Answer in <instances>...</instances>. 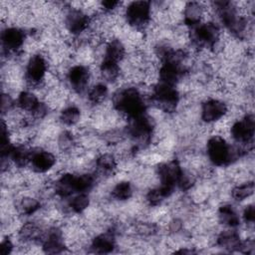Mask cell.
Listing matches in <instances>:
<instances>
[{
    "mask_svg": "<svg viewBox=\"0 0 255 255\" xmlns=\"http://www.w3.org/2000/svg\"><path fill=\"white\" fill-rule=\"evenodd\" d=\"M126 24L136 31L145 33L152 19V5L148 1H133L124 8Z\"/></svg>",
    "mask_w": 255,
    "mask_h": 255,
    "instance_id": "obj_1",
    "label": "cell"
},
{
    "mask_svg": "<svg viewBox=\"0 0 255 255\" xmlns=\"http://www.w3.org/2000/svg\"><path fill=\"white\" fill-rule=\"evenodd\" d=\"M199 112L201 123L211 126L228 114L229 105L220 98L208 97L201 103Z\"/></svg>",
    "mask_w": 255,
    "mask_h": 255,
    "instance_id": "obj_2",
    "label": "cell"
},
{
    "mask_svg": "<svg viewBox=\"0 0 255 255\" xmlns=\"http://www.w3.org/2000/svg\"><path fill=\"white\" fill-rule=\"evenodd\" d=\"M57 159L54 151L41 146L32 147L29 163L30 170L38 174H47L56 167Z\"/></svg>",
    "mask_w": 255,
    "mask_h": 255,
    "instance_id": "obj_3",
    "label": "cell"
},
{
    "mask_svg": "<svg viewBox=\"0 0 255 255\" xmlns=\"http://www.w3.org/2000/svg\"><path fill=\"white\" fill-rule=\"evenodd\" d=\"M116 230L110 226L106 231L96 234L91 239L90 248L95 253H110L117 247Z\"/></svg>",
    "mask_w": 255,
    "mask_h": 255,
    "instance_id": "obj_4",
    "label": "cell"
},
{
    "mask_svg": "<svg viewBox=\"0 0 255 255\" xmlns=\"http://www.w3.org/2000/svg\"><path fill=\"white\" fill-rule=\"evenodd\" d=\"M216 221L226 228H237L240 225L241 218L236 208L230 203L220 205L216 211Z\"/></svg>",
    "mask_w": 255,
    "mask_h": 255,
    "instance_id": "obj_5",
    "label": "cell"
},
{
    "mask_svg": "<svg viewBox=\"0 0 255 255\" xmlns=\"http://www.w3.org/2000/svg\"><path fill=\"white\" fill-rule=\"evenodd\" d=\"M15 101L17 109L26 114H31L38 107L42 100L39 98L36 92L27 89L20 91Z\"/></svg>",
    "mask_w": 255,
    "mask_h": 255,
    "instance_id": "obj_6",
    "label": "cell"
},
{
    "mask_svg": "<svg viewBox=\"0 0 255 255\" xmlns=\"http://www.w3.org/2000/svg\"><path fill=\"white\" fill-rule=\"evenodd\" d=\"M82 120V111L76 104H70L61 109L58 115L60 125L67 128H74L80 125Z\"/></svg>",
    "mask_w": 255,
    "mask_h": 255,
    "instance_id": "obj_7",
    "label": "cell"
},
{
    "mask_svg": "<svg viewBox=\"0 0 255 255\" xmlns=\"http://www.w3.org/2000/svg\"><path fill=\"white\" fill-rule=\"evenodd\" d=\"M109 97V87L108 84L99 81L92 85L87 92L88 103L92 107L103 106Z\"/></svg>",
    "mask_w": 255,
    "mask_h": 255,
    "instance_id": "obj_8",
    "label": "cell"
},
{
    "mask_svg": "<svg viewBox=\"0 0 255 255\" xmlns=\"http://www.w3.org/2000/svg\"><path fill=\"white\" fill-rule=\"evenodd\" d=\"M133 193H134V188L132 183L129 180L122 179L113 185L110 195L113 200L122 203L131 199L133 196Z\"/></svg>",
    "mask_w": 255,
    "mask_h": 255,
    "instance_id": "obj_9",
    "label": "cell"
},
{
    "mask_svg": "<svg viewBox=\"0 0 255 255\" xmlns=\"http://www.w3.org/2000/svg\"><path fill=\"white\" fill-rule=\"evenodd\" d=\"M90 205L91 198L88 193H76L67 199V210L73 214H83L88 210Z\"/></svg>",
    "mask_w": 255,
    "mask_h": 255,
    "instance_id": "obj_10",
    "label": "cell"
},
{
    "mask_svg": "<svg viewBox=\"0 0 255 255\" xmlns=\"http://www.w3.org/2000/svg\"><path fill=\"white\" fill-rule=\"evenodd\" d=\"M254 192L253 179L236 183L230 190V195L233 200L237 202H243L252 197Z\"/></svg>",
    "mask_w": 255,
    "mask_h": 255,
    "instance_id": "obj_11",
    "label": "cell"
},
{
    "mask_svg": "<svg viewBox=\"0 0 255 255\" xmlns=\"http://www.w3.org/2000/svg\"><path fill=\"white\" fill-rule=\"evenodd\" d=\"M242 219L244 220L246 227H253L254 223V204L247 203L242 210Z\"/></svg>",
    "mask_w": 255,
    "mask_h": 255,
    "instance_id": "obj_12",
    "label": "cell"
},
{
    "mask_svg": "<svg viewBox=\"0 0 255 255\" xmlns=\"http://www.w3.org/2000/svg\"><path fill=\"white\" fill-rule=\"evenodd\" d=\"M15 248L13 241L11 240V238L9 236H7L6 238H4L1 241V245H0V254L1 255H8L11 254L13 252V249Z\"/></svg>",
    "mask_w": 255,
    "mask_h": 255,
    "instance_id": "obj_13",
    "label": "cell"
}]
</instances>
